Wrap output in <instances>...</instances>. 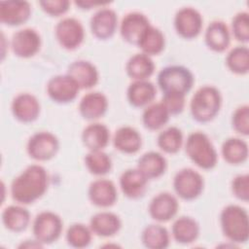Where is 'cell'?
<instances>
[{"mask_svg":"<svg viewBox=\"0 0 249 249\" xmlns=\"http://www.w3.org/2000/svg\"><path fill=\"white\" fill-rule=\"evenodd\" d=\"M11 47L17 56L23 58L31 57L40 50L41 37L34 29H20L13 35Z\"/></svg>","mask_w":249,"mask_h":249,"instance_id":"cell-12","label":"cell"},{"mask_svg":"<svg viewBox=\"0 0 249 249\" xmlns=\"http://www.w3.org/2000/svg\"><path fill=\"white\" fill-rule=\"evenodd\" d=\"M186 153L202 169H211L217 163V152L208 136L201 131L192 132L188 136Z\"/></svg>","mask_w":249,"mask_h":249,"instance_id":"cell-4","label":"cell"},{"mask_svg":"<svg viewBox=\"0 0 249 249\" xmlns=\"http://www.w3.org/2000/svg\"><path fill=\"white\" fill-rule=\"evenodd\" d=\"M147 183L148 178L137 167L124 171L120 177L122 192L129 198L142 196L147 189Z\"/></svg>","mask_w":249,"mask_h":249,"instance_id":"cell-20","label":"cell"},{"mask_svg":"<svg viewBox=\"0 0 249 249\" xmlns=\"http://www.w3.org/2000/svg\"><path fill=\"white\" fill-rule=\"evenodd\" d=\"M80 90L78 84L68 75H56L51 78L47 85L49 96L57 103L73 101Z\"/></svg>","mask_w":249,"mask_h":249,"instance_id":"cell-10","label":"cell"},{"mask_svg":"<svg viewBox=\"0 0 249 249\" xmlns=\"http://www.w3.org/2000/svg\"><path fill=\"white\" fill-rule=\"evenodd\" d=\"M178 207V201L173 195L169 193H160L151 200L149 213L156 221L167 222L176 215Z\"/></svg>","mask_w":249,"mask_h":249,"instance_id":"cell-16","label":"cell"},{"mask_svg":"<svg viewBox=\"0 0 249 249\" xmlns=\"http://www.w3.org/2000/svg\"><path fill=\"white\" fill-rule=\"evenodd\" d=\"M2 221L6 229L11 231L19 232L27 228L30 222V214L19 205H10L3 210Z\"/></svg>","mask_w":249,"mask_h":249,"instance_id":"cell-29","label":"cell"},{"mask_svg":"<svg viewBox=\"0 0 249 249\" xmlns=\"http://www.w3.org/2000/svg\"><path fill=\"white\" fill-rule=\"evenodd\" d=\"M199 233V226L196 221L191 217L182 216L172 225V235L174 239L181 244L194 242Z\"/></svg>","mask_w":249,"mask_h":249,"instance_id":"cell-30","label":"cell"},{"mask_svg":"<svg viewBox=\"0 0 249 249\" xmlns=\"http://www.w3.org/2000/svg\"><path fill=\"white\" fill-rule=\"evenodd\" d=\"M156 88L147 80L134 81L127 89V99L134 107H143L151 103L156 97Z\"/></svg>","mask_w":249,"mask_h":249,"instance_id":"cell-25","label":"cell"},{"mask_svg":"<svg viewBox=\"0 0 249 249\" xmlns=\"http://www.w3.org/2000/svg\"><path fill=\"white\" fill-rule=\"evenodd\" d=\"M110 140L108 127L99 123H93L84 128L82 141L89 151H100L105 148Z\"/></svg>","mask_w":249,"mask_h":249,"instance_id":"cell-24","label":"cell"},{"mask_svg":"<svg viewBox=\"0 0 249 249\" xmlns=\"http://www.w3.org/2000/svg\"><path fill=\"white\" fill-rule=\"evenodd\" d=\"M164 35L160 29L152 25L147 27L137 43L142 53L149 56L160 53L164 49Z\"/></svg>","mask_w":249,"mask_h":249,"instance_id":"cell-31","label":"cell"},{"mask_svg":"<svg viewBox=\"0 0 249 249\" xmlns=\"http://www.w3.org/2000/svg\"><path fill=\"white\" fill-rule=\"evenodd\" d=\"M75 4L81 9H91L93 7H98V6H104L106 3L102 2H92V1H76Z\"/></svg>","mask_w":249,"mask_h":249,"instance_id":"cell-44","label":"cell"},{"mask_svg":"<svg viewBox=\"0 0 249 249\" xmlns=\"http://www.w3.org/2000/svg\"><path fill=\"white\" fill-rule=\"evenodd\" d=\"M108 107L106 96L98 91L85 94L80 101L79 111L84 119L95 120L102 117Z\"/></svg>","mask_w":249,"mask_h":249,"instance_id":"cell-21","label":"cell"},{"mask_svg":"<svg viewBox=\"0 0 249 249\" xmlns=\"http://www.w3.org/2000/svg\"><path fill=\"white\" fill-rule=\"evenodd\" d=\"M150 25L149 19L145 15L138 12L128 13L122 19L120 26L121 35L127 43L137 45L141 35Z\"/></svg>","mask_w":249,"mask_h":249,"instance_id":"cell-13","label":"cell"},{"mask_svg":"<svg viewBox=\"0 0 249 249\" xmlns=\"http://www.w3.org/2000/svg\"><path fill=\"white\" fill-rule=\"evenodd\" d=\"M142 242L150 249H163L169 245V233L160 225L147 226L142 231Z\"/></svg>","mask_w":249,"mask_h":249,"instance_id":"cell-33","label":"cell"},{"mask_svg":"<svg viewBox=\"0 0 249 249\" xmlns=\"http://www.w3.org/2000/svg\"><path fill=\"white\" fill-rule=\"evenodd\" d=\"M91 230L83 224L71 225L66 232V239L69 245L75 248L87 247L91 241Z\"/></svg>","mask_w":249,"mask_h":249,"instance_id":"cell-38","label":"cell"},{"mask_svg":"<svg viewBox=\"0 0 249 249\" xmlns=\"http://www.w3.org/2000/svg\"><path fill=\"white\" fill-rule=\"evenodd\" d=\"M122 222L115 213L99 212L93 215L89 222V228L93 233L102 237L115 235L121 229Z\"/></svg>","mask_w":249,"mask_h":249,"instance_id":"cell-22","label":"cell"},{"mask_svg":"<svg viewBox=\"0 0 249 249\" xmlns=\"http://www.w3.org/2000/svg\"><path fill=\"white\" fill-rule=\"evenodd\" d=\"M169 116L170 114L162 102L154 103L148 106L143 112V124L148 129L157 130L168 122Z\"/></svg>","mask_w":249,"mask_h":249,"instance_id":"cell-34","label":"cell"},{"mask_svg":"<svg viewBox=\"0 0 249 249\" xmlns=\"http://www.w3.org/2000/svg\"><path fill=\"white\" fill-rule=\"evenodd\" d=\"M113 142L117 150L125 154L136 153L142 144L141 135L131 126H122L116 130Z\"/></svg>","mask_w":249,"mask_h":249,"instance_id":"cell-26","label":"cell"},{"mask_svg":"<svg viewBox=\"0 0 249 249\" xmlns=\"http://www.w3.org/2000/svg\"><path fill=\"white\" fill-rule=\"evenodd\" d=\"M125 70L134 81L147 80L154 73L155 64L149 55L141 53L132 55L128 59Z\"/></svg>","mask_w":249,"mask_h":249,"instance_id":"cell-28","label":"cell"},{"mask_svg":"<svg viewBox=\"0 0 249 249\" xmlns=\"http://www.w3.org/2000/svg\"><path fill=\"white\" fill-rule=\"evenodd\" d=\"M231 191L240 200L248 201L249 199V175L239 174L231 182Z\"/></svg>","mask_w":249,"mask_h":249,"instance_id":"cell-41","label":"cell"},{"mask_svg":"<svg viewBox=\"0 0 249 249\" xmlns=\"http://www.w3.org/2000/svg\"><path fill=\"white\" fill-rule=\"evenodd\" d=\"M232 33L236 40L246 43L249 40V15L246 12L236 14L231 21Z\"/></svg>","mask_w":249,"mask_h":249,"instance_id":"cell-39","label":"cell"},{"mask_svg":"<svg viewBox=\"0 0 249 249\" xmlns=\"http://www.w3.org/2000/svg\"><path fill=\"white\" fill-rule=\"evenodd\" d=\"M205 43L214 52L222 53L228 49L231 41L227 24L221 20L212 21L205 31Z\"/></svg>","mask_w":249,"mask_h":249,"instance_id":"cell-23","label":"cell"},{"mask_svg":"<svg viewBox=\"0 0 249 249\" xmlns=\"http://www.w3.org/2000/svg\"><path fill=\"white\" fill-rule=\"evenodd\" d=\"M67 74L78 84L80 89H90L98 82L96 67L88 60H76L68 66Z\"/></svg>","mask_w":249,"mask_h":249,"instance_id":"cell-19","label":"cell"},{"mask_svg":"<svg viewBox=\"0 0 249 249\" xmlns=\"http://www.w3.org/2000/svg\"><path fill=\"white\" fill-rule=\"evenodd\" d=\"M59 148L56 136L49 131L34 133L27 142V153L35 160H48L53 158Z\"/></svg>","mask_w":249,"mask_h":249,"instance_id":"cell-8","label":"cell"},{"mask_svg":"<svg viewBox=\"0 0 249 249\" xmlns=\"http://www.w3.org/2000/svg\"><path fill=\"white\" fill-rule=\"evenodd\" d=\"M174 26L177 33L186 39L196 37L202 28L201 15L192 7L180 9L174 18Z\"/></svg>","mask_w":249,"mask_h":249,"instance_id":"cell-11","label":"cell"},{"mask_svg":"<svg viewBox=\"0 0 249 249\" xmlns=\"http://www.w3.org/2000/svg\"><path fill=\"white\" fill-rule=\"evenodd\" d=\"M158 85L163 94L178 93L186 95L194 85L192 72L181 65H171L161 69L158 75Z\"/></svg>","mask_w":249,"mask_h":249,"instance_id":"cell-5","label":"cell"},{"mask_svg":"<svg viewBox=\"0 0 249 249\" xmlns=\"http://www.w3.org/2000/svg\"><path fill=\"white\" fill-rule=\"evenodd\" d=\"M222 155L231 164L242 163L248 157V145L240 138H229L222 145Z\"/></svg>","mask_w":249,"mask_h":249,"instance_id":"cell-32","label":"cell"},{"mask_svg":"<svg viewBox=\"0 0 249 249\" xmlns=\"http://www.w3.org/2000/svg\"><path fill=\"white\" fill-rule=\"evenodd\" d=\"M89 198L96 206H112L117 200L116 186L110 180L97 179L91 182L89 187Z\"/></svg>","mask_w":249,"mask_h":249,"instance_id":"cell-17","label":"cell"},{"mask_svg":"<svg viewBox=\"0 0 249 249\" xmlns=\"http://www.w3.org/2000/svg\"><path fill=\"white\" fill-rule=\"evenodd\" d=\"M204 182L202 176L192 168L179 170L173 179L175 193L183 199L192 200L197 197L203 190Z\"/></svg>","mask_w":249,"mask_h":249,"instance_id":"cell-7","label":"cell"},{"mask_svg":"<svg viewBox=\"0 0 249 249\" xmlns=\"http://www.w3.org/2000/svg\"><path fill=\"white\" fill-rule=\"evenodd\" d=\"M226 63L229 69L235 74H246L249 70V51L245 46L233 48L227 55Z\"/></svg>","mask_w":249,"mask_h":249,"instance_id":"cell-35","label":"cell"},{"mask_svg":"<svg viewBox=\"0 0 249 249\" xmlns=\"http://www.w3.org/2000/svg\"><path fill=\"white\" fill-rule=\"evenodd\" d=\"M183 143L182 131L176 126H170L161 131L158 136V145L165 153H177Z\"/></svg>","mask_w":249,"mask_h":249,"instance_id":"cell-36","label":"cell"},{"mask_svg":"<svg viewBox=\"0 0 249 249\" xmlns=\"http://www.w3.org/2000/svg\"><path fill=\"white\" fill-rule=\"evenodd\" d=\"M48 188V173L39 164L27 166L11 185L14 200L21 204H29L40 198Z\"/></svg>","mask_w":249,"mask_h":249,"instance_id":"cell-1","label":"cell"},{"mask_svg":"<svg viewBox=\"0 0 249 249\" xmlns=\"http://www.w3.org/2000/svg\"><path fill=\"white\" fill-rule=\"evenodd\" d=\"M32 231L35 239L43 245L51 244L59 238L62 231V221L55 213L43 211L35 217Z\"/></svg>","mask_w":249,"mask_h":249,"instance_id":"cell-6","label":"cell"},{"mask_svg":"<svg viewBox=\"0 0 249 249\" xmlns=\"http://www.w3.org/2000/svg\"><path fill=\"white\" fill-rule=\"evenodd\" d=\"M162 104L165 106L170 115L180 114L185 106V95L178 93L163 94Z\"/></svg>","mask_w":249,"mask_h":249,"instance_id":"cell-43","label":"cell"},{"mask_svg":"<svg viewBox=\"0 0 249 249\" xmlns=\"http://www.w3.org/2000/svg\"><path fill=\"white\" fill-rule=\"evenodd\" d=\"M222 104L221 93L215 87L204 86L199 88L192 97L190 108L193 118L200 123L213 120Z\"/></svg>","mask_w":249,"mask_h":249,"instance_id":"cell-3","label":"cell"},{"mask_svg":"<svg viewBox=\"0 0 249 249\" xmlns=\"http://www.w3.org/2000/svg\"><path fill=\"white\" fill-rule=\"evenodd\" d=\"M117 23L118 18L116 13L104 7L98 10L90 18V29L96 38L106 40L114 35Z\"/></svg>","mask_w":249,"mask_h":249,"instance_id":"cell-15","label":"cell"},{"mask_svg":"<svg viewBox=\"0 0 249 249\" xmlns=\"http://www.w3.org/2000/svg\"><path fill=\"white\" fill-rule=\"evenodd\" d=\"M85 162L89 171L94 175H104L112 167L111 158L102 150L89 151L85 158Z\"/></svg>","mask_w":249,"mask_h":249,"instance_id":"cell-37","label":"cell"},{"mask_svg":"<svg viewBox=\"0 0 249 249\" xmlns=\"http://www.w3.org/2000/svg\"><path fill=\"white\" fill-rule=\"evenodd\" d=\"M232 126L235 131L240 134H249V107L248 105H242L238 107L232 115Z\"/></svg>","mask_w":249,"mask_h":249,"instance_id":"cell-40","label":"cell"},{"mask_svg":"<svg viewBox=\"0 0 249 249\" xmlns=\"http://www.w3.org/2000/svg\"><path fill=\"white\" fill-rule=\"evenodd\" d=\"M41 8L48 15L58 17L65 14L70 6L68 0H45L39 2Z\"/></svg>","mask_w":249,"mask_h":249,"instance_id":"cell-42","label":"cell"},{"mask_svg":"<svg viewBox=\"0 0 249 249\" xmlns=\"http://www.w3.org/2000/svg\"><path fill=\"white\" fill-rule=\"evenodd\" d=\"M221 227L225 236L234 243H244L249 237L247 211L238 205H228L221 212Z\"/></svg>","mask_w":249,"mask_h":249,"instance_id":"cell-2","label":"cell"},{"mask_svg":"<svg viewBox=\"0 0 249 249\" xmlns=\"http://www.w3.org/2000/svg\"><path fill=\"white\" fill-rule=\"evenodd\" d=\"M31 7L26 1H1L0 20L2 23L16 26L24 23L30 17Z\"/></svg>","mask_w":249,"mask_h":249,"instance_id":"cell-14","label":"cell"},{"mask_svg":"<svg viewBox=\"0 0 249 249\" xmlns=\"http://www.w3.org/2000/svg\"><path fill=\"white\" fill-rule=\"evenodd\" d=\"M55 37L66 50H75L83 42L85 31L82 23L74 18H64L55 26Z\"/></svg>","mask_w":249,"mask_h":249,"instance_id":"cell-9","label":"cell"},{"mask_svg":"<svg viewBox=\"0 0 249 249\" xmlns=\"http://www.w3.org/2000/svg\"><path fill=\"white\" fill-rule=\"evenodd\" d=\"M137 168L148 179L158 178L165 172L166 160L161 154L158 152H147L139 158Z\"/></svg>","mask_w":249,"mask_h":249,"instance_id":"cell-27","label":"cell"},{"mask_svg":"<svg viewBox=\"0 0 249 249\" xmlns=\"http://www.w3.org/2000/svg\"><path fill=\"white\" fill-rule=\"evenodd\" d=\"M12 112L17 120L22 123H31L39 116L40 104L34 95L20 93L13 100Z\"/></svg>","mask_w":249,"mask_h":249,"instance_id":"cell-18","label":"cell"}]
</instances>
